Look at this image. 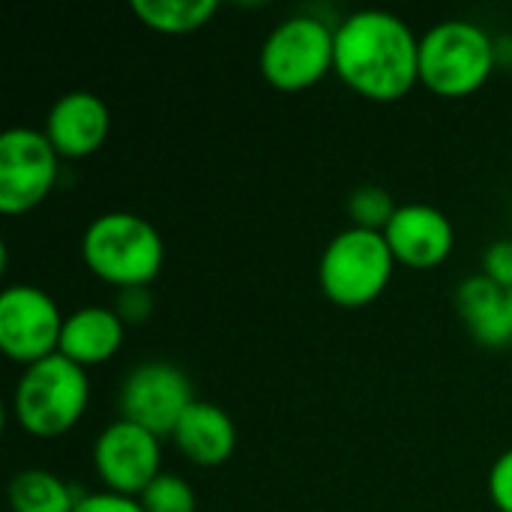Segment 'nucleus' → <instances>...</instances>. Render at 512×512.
<instances>
[{
	"instance_id": "0eeeda50",
	"label": "nucleus",
	"mask_w": 512,
	"mask_h": 512,
	"mask_svg": "<svg viewBox=\"0 0 512 512\" xmlns=\"http://www.w3.org/2000/svg\"><path fill=\"white\" fill-rule=\"evenodd\" d=\"M60 174V153L42 129L12 126L0 135V210L21 216L42 204Z\"/></svg>"
},
{
	"instance_id": "7ed1b4c3",
	"label": "nucleus",
	"mask_w": 512,
	"mask_h": 512,
	"mask_svg": "<svg viewBox=\"0 0 512 512\" xmlns=\"http://www.w3.org/2000/svg\"><path fill=\"white\" fill-rule=\"evenodd\" d=\"M90 402L87 369L60 351L27 366L12 393L15 423L33 438H60L84 417Z\"/></svg>"
},
{
	"instance_id": "423d86ee",
	"label": "nucleus",
	"mask_w": 512,
	"mask_h": 512,
	"mask_svg": "<svg viewBox=\"0 0 512 512\" xmlns=\"http://www.w3.org/2000/svg\"><path fill=\"white\" fill-rule=\"evenodd\" d=\"M336 66V27L315 15H291L261 45L264 78L285 93L318 84Z\"/></svg>"
},
{
	"instance_id": "f8f14e48",
	"label": "nucleus",
	"mask_w": 512,
	"mask_h": 512,
	"mask_svg": "<svg viewBox=\"0 0 512 512\" xmlns=\"http://www.w3.org/2000/svg\"><path fill=\"white\" fill-rule=\"evenodd\" d=\"M111 129V114L102 96L90 90L63 93L45 117V135L51 147L66 159H84L96 153Z\"/></svg>"
},
{
	"instance_id": "9b49d317",
	"label": "nucleus",
	"mask_w": 512,
	"mask_h": 512,
	"mask_svg": "<svg viewBox=\"0 0 512 512\" xmlns=\"http://www.w3.org/2000/svg\"><path fill=\"white\" fill-rule=\"evenodd\" d=\"M384 240L396 264H405L411 270H432L450 258L456 246V231L450 216H444L438 207L402 204L384 228Z\"/></svg>"
},
{
	"instance_id": "9d476101",
	"label": "nucleus",
	"mask_w": 512,
	"mask_h": 512,
	"mask_svg": "<svg viewBox=\"0 0 512 512\" xmlns=\"http://www.w3.org/2000/svg\"><path fill=\"white\" fill-rule=\"evenodd\" d=\"M162 438L129 423L114 420L93 444V465L105 492L141 498L144 489L162 474Z\"/></svg>"
},
{
	"instance_id": "412c9836",
	"label": "nucleus",
	"mask_w": 512,
	"mask_h": 512,
	"mask_svg": "<svg viewBox=\"0 0 512 512\" xmlns=\"http://www.w3.org/2000/svg\"><path fill=\"white\" fill-rule=\"evenodd\" d=\"M489 498L501 512H512V447L489 471Z\"/></svg>"
},
{
	"instance_id": "2eb2a0df",
	"label": "nucleus",
	"mask_w": 512,
	"mask_h": 512,
	"mask_svg": "<svg viewBox=\"0 0 512 512\" xmlns=\"http://www.w3.org/2000/svg\"><path fill=\"white\" fill-rule=\"evenodd\" d=\"M456 306L471 336L486 348H504L512 342V318L507 291L489 276H468L456 291Z\"/></svg>"
},
{
	"instance_id": "39448f33",
	"label": "nucleus",
	"mask_w": 512,
	"mask_h": 512,
	"mask_svg": "<svg viewBox=\"0 0 512 512\" xmlns=\"http://www.w3.org/2000/svg\"><path fill=\"white\" fill-rule=\"evenodd\" d=\"M396 258L381 231L348 228L336 234L318 264L321 291L345 309L369 306L390 285Z\"/></svg>"
},
{
	"instance_id": "4468645a",
	"label": "nucleus",
	"mask_w": 512,
	"mask_h": 512,
	"mask_svg": "<svg viewBox=\"0 0 512 512\" xmlns=\"http://www.w3.org/2000/svg\"><path fill=\"white\" fill-rule=\"evenodd\" d=\"M123 333H126V324L114 309L84 306L63 321L60 354L78 363L81 369L99 366V363H108L120 351Z\"/></svg>"
},
{
	"instance_id": "a211bd4d",
	"label": "nucleus",
	"mask_w": 512,
	"mask_h": 512,
	"mask_svg": "<svg viewBox=\"0 0 512 512\" xmlns=\"http://www.w3.org/2000/svg\"><path fill=\"white\" fill-rule=\"evenodd\" d=\"M396 210L399 207L393 204V198H390V192L384 186H372L369 183V186L354 189L351 198H348V213L354 219V228H366V231H381L384 234V228L390 225Z\"/></svg>"
},
{
	"instance_id": "ddd939ff",
	"label": "nucleus",
	"mask_w": 512,
	"mask_h": 512,
	"mask_svg": "<svg viewBox=\"0 0 512 512\" xmlns=\"http://www.w3.org/2000/svg\"><path fill=\"white\" fill-rule=\"evenodd\" d=\"M171 438H174L177 450L189 462H195L201 468L225 465L237 450V426H234V420L219 405L198 402V399L180 417Z\"/></svg>"
},
{
	"instance_id": "1a4fd4ad",
	"label": "nucleus",
	"mask_w": 512,
	"mask_h": 512,
	"mask_svg": "<svg viewBox=\"0 0 512 512\" xmlns=\"http://www.w3.org/2000/svg\"><path fill=\"white\" fill-rule=\"evenodd\" d=\"M63 315L36 285H9L0 294V348L24 369L60 351Z\"/></svg>"
},
{
	"instance_id": "dca6fc26",
	"label": "nucleus",
	"mask_w": 512,
	"mask_h": 512,
	"mask_svg": "<svg viewBox=\"0 0 512 512\" xmlns=\"http://www.w3.org/2000/svg\"><path fill=\"white\" fill-rule=\"evenodd\" d=\"M81 498L84 495H78L69 483L42 468L21 471L9 483L12 512H75Z\"/></svg>"
},
{
	"instance_id": "6e6552de",
	"label": "nucleus",
	"mask_w": 512,
	"mask_h": 512,
	"mask_svg": "<svg viewBox=\"0 0 512 512\" xmlns=\"http://www.w3.org/2000/svg\"><path fill=\"white\" fill-rule=\"evenodd\" d=\"M192 402L195 393L189 375L165 360H150L135 366L123 378L117 396L120 420L135 423L153 432L156 438L174 435L180 417L192 408Z\"/></svg>"
},
{
	"instance_id": "5701e85b",
	"label": "nucleus",
	"mask_w": 512,
	"mask_h": 512,
	"mask_svg": "<svg viewBox=\"0 0 512 512\" xmlns=\"http://www.w3.org/2000/svg\"><path fill=\"white\" fill-rule=\"evenodd\" d=\"M150 309H153V297H150L147 288H123V291L117 294L114 312L123 318V324H126V321H144V318L150 315Z\"/></svg>"
},
{
	"instance_id": "20e7f679",
	"label": "nucleus",
	"mask_w": 512,
	"mask_h": 512,
	"mask_svg": "<svg viewBox=\"0 0 512 512\" xmlns=\"http://www.w3.org/2000/svg\"><path fill=\"white\" fill-rule=\"evenodd\" d=\"M498 66L495 39L474 21L450 18L420 39V84L435 96L462 99L477 93Z\"/></svg>"
},
{
	"instance_id": "f3484780",
	"label": "nucleus",
	"mask_w": 512,
	"mask_h": 512,
	"mask_svg": "<svg viewBox=\"0 0 512 512\" xmlns=\"http://www.w3.org/2000/svg\"><path fill=\"white\" fill-rule=\"evenodd\" d=\"M132 12L144 27L156 33L180 36V33L201 30L219 12V3L216 0H135Z\"/></svg>"
},
{
	"instance_id": "b1692460",
	"label": "nucleus",
	"mask_w": 512,
	"mask_h": 512,
	"mask_svg": "<svg viewBox=\"0 0 512 512\" xmlns=\"http://www.w3.org/2000/svg\"><path fill=\"white\" fill-rule=\"evenodd\" d=\"M507 303H510V318H512V288L507 291Z\"/></svg>"
},
{
	"instance_id": "6ab92c4d",
	"label": "nucleus",
	"mask_w": 512,
	"mask_h": 512,
	"mask_svg": "<svg viewBox=\"0 0 512 512\" xmlns=\"http://www.w3.org/2000/svg\"><path fill=\"white\" fill-rule=\"evenodd\" d=\"M144 512H195V492L177 474H159L138 498Z\"/></svg>"
},
{
	"instance_id": "f03ea898",
	"label": "nucleus",
	"mask_w": 512,
	"mask_h": 512,
	"mask_svg": "<svg viewBox=\"0 0 512 512\" xmlns=\"http://www.w3.org/2000/svg\"><path fill=\"white\" fill-rule=\"evenodd\" d=\"M81 258L87 270L114 288H147L162 264L165 243L159 231L135 213H102L81 237Z\"/></svg>"
},
{
	"instance_id": "aec40b11",
	"label": "nucleus",
	"mask_w": 512,
	"mask_h": 512,
	"mask_svg": "<svg viewBox=\"0 0 512 512\" xmlns=\"http://www.w3.org/2000/svg\"><path fill=\"white\" fill-rule=\"evenodd\" d=\"M483 276H489L495 285H501L504 291L512 288V240H495L489 249H486V258H483Z\"/></svg>"
},
{
	"instance_id": "f257e3e1",
	"label": "nucleus",
	"mask_w": 512,
	"mask_h": 512,
	"mask_svg": "<svg viewBox=\"0 0 512 512\" xmlns=\"http://www.w3.org/2000/svg\"><path fill=\"white\" fill-rule=\"evenodd\" d=\"M333 69L357 96L399 102L420 81V39L393 12H351L336 24Z\"/></svg>"
},
{
	"instance_id": "4be33fe9",
	"label": "nucleus",
	"mask_w": 512,
	"mask_h": 512,
	"mask_svg": "<svg viewBox=\"0 0 512 512\" xmlns=\"http://www.w3.org/2000/svg\"><path fill=\"white\" fill-rule=\"evenodd\" d=\"M75 512H144V507L138 498H126V495H114V492H96V495H84Z\"/></svg>"
}]
</instances>
